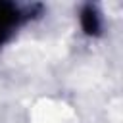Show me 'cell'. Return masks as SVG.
<instances>
[{
	"instance_id": "cell-2",
	"label": "cell",
	"mask_w": 123,
	"mask_h": 123,
	"mask_svg": "<svg viewBox=\"0 0 123 123\" xmlns=\"http://www.w3.org/2000/svg\"><path fill=\"white\" fill-rule=\"evenodd\" d=\"M81 27L88 37H98L102 33V17H100V12L96 10V6L86 4L81 10Z\"/></svg>"
},
{
	"instance_id": "cell-1",
	"label": "cell",
	"mask_w": 123,
	"mask_h": 123,
	"mask_svg": "<svg viewBox=\"0 0 123 123\" xmlns=\"http://www.w3.org/2000/svg\"><path fill=\"white\" fill-rule=\"evenodd\" d=\"M31 13H33V8L25 10L13 2L0 0V46L6 44L29 17H33Z\"/></svg>"
}]
</instances>
